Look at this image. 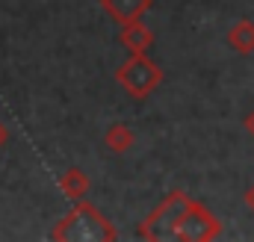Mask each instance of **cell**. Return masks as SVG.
Segmentation results:
<instances>
[{"label":"cell","instance_id":"5b68a950","mask_svg":"<svg viewBox=\"0 0 254 242\" xmlns=\"http://www.w3.org/2000/svg\"><path fill=\"white\" fill-rule=\"evenodd\" d=\"M101 6L116 24H130V21H142L151 12L154 0H101Z\"/></svg>","mask_w":254,"mask_h":242},{"label":"cell","instance_id":"7a4b0ae2","mask_svg":"<svg viewBox=\"0 0 254 242\" xmlns=\"http://www.w3.org/2000/svg\"><path fill=\"white\" fill-rule=\"evenodd\" d=\"M116 80L133 101H145L163 86V68L145 54H130L116 68Z\"/></svg>","mask_w":254,"mask_h":242},{"label":"cell","instance_id":"7c38bea8","mask_svg":"<svg viewBox=\"0 0 254 242\" xmlns=\"http://www.w3.org/2000/svg\"><path fill=\"white\" fill-rule=\"evenodd\" d=\"M6 142H9V127H6V124L0 121V148H3Z\"/></svg>","mask_w":254,"mask_h":242},{"label":"cell","instance_id":"277c9868","mask_svg":"<svg viewBox=\"0 0 254 242\" xmlns=\"http://www.w3.org/2000/svg\"><path fill=\"white\" fill-rule=\"evenodd\" d=\"M219 234H222V222H219L201 201L190 198V204H187V210H184V216H181V222H178L175 240H181V242H210V240H216Z\"/></svg>","mask_w":254,"mask_h":242},{"label":"cell","instance_id":"6da1fadb","mask_svg":"<svg viewBox=\"0 0 254 242\" xmlns=\"http://www.w3.org/2000/svg\"><path fill=\"white\" fill-rule=\"evenodd\" d=\"M51 240L60 242H116L119 231L113 228V222L86 198L74 201V210L57 222V228L51 231Z\"/></svg>","mask_w":254,"mask_h":242},{"label":"cell","instance_id":"8992f818","mask_svg":"<svg viewBox=\"0 0 254 242\" xmlns=\"http://www.w3.org/2000/svg\"><path fill=\"white\" fill-rule=\"evenodd\" d=\"M119 45L125 48L127 54H148L154 48V33L142 21H130V24H122Z\"/></svg>","mask_w":254,"mask_h":242},{"label":"cell","instance_id":"3957f363","mask_svg":"<svg viewBox=\"0 0 254 242\" xmlns=\"http://www.w3.org/2000/svg\"><path fill=\"white\" fill-rule=\"evenodd\" d=\"M187 204H190V195H187L184 189L169 192V195L154 207V213L139 225V237H142V240H175L178 222H181Z\"/></svg>","mask_w":254,"mask_h":242},{"label":"cell","instance_id":"ba28073f","mask_svg":"<svg viewBox=\"0 0 254 242\" xmlns=\"http://www.w3.org/2000/svg\"><path fill=\"white\" fill-rule=\"evenodd\" d=\"M228 48L243 54V57H252L254 54V21L243 18V21H237L228 30Z\"/></svg>","mask_w":254,"mask_h":242},{"label":"cell","instance_id":"52a82bcc","mask_svg":"<svg viewBox=\"0 0 254 242\" xmlns=\"http://www.w3.org/2000/svg\"><path fill=\"white\" fill-rule=\"evenodd\" d=\"M60 189H63V195L68 201H83L89 195V189H92V181H89V175L83 169L71 166L60 175Z\"/></svg>","mask_w":254,"mask_h":242},{"label":"cell","instance_id":"8fae6325","mask_svg":"<svg viewBox=\"0 0 254 242\" xmlns=\"http://www.w3.org/2000/svg\"><path fill=\"white\" fill-rule=\"evenodd\" d=\"M246 207H249V210L254 213V183L249 186V189H246Z\"/></svg>","mask_w":254,"mask_h":242},{"label":"cell","instance_id":"9c48e42d","mask_svg":"<svg viewBox=\"0 0 254 242\" xmlns=\"http://www.w3.org/2000/svg\"><path fill=\"white\" fill-rule=\"evenodd\" d=\"M133 142H136V133H133L127 124H122V121L110 124V127H107V133H104V145H107V151H110V154H116V157L127 154V151L133 148Z\"/></svg>","mask_w":254,"mask_h":242},{"label":"cell","instance_id":"30bf717a","mask_svg":"<svg viewBox=\"0 0 254 242\" xmlns=\"http://www.w3.org/2000/svg\"><path fill=\"white\" fill-rule=\"evenodd\" d=\"M243 127H246V133L254 139V107L246 113V116H243Z\"/></svg>","mask_w":254,"mask_h":242}]
</instances>
